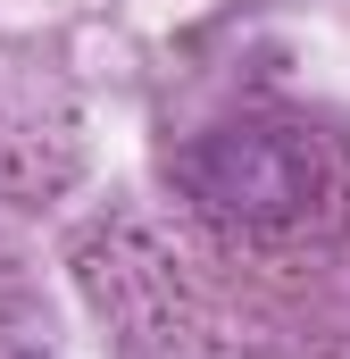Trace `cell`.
Returning <instances> with one entry per match:
<instances>
[{
    "label": "cell",
    "mask_w": 350,
    "mask_h": 359,
    "mask_svg": "<svg viewBox=\"0 0 350 359\" xmlns=\"http://www.w3.org/2000/svg\"><path fill=\"white\" fill-rule=\"evenodd\" d=\"M175 176L225 226H284V217H300L317 168H309L300 134H284V126H217L175 159Z\"/></svg>",
    "instance_id": "6da1fadb"
}]
</instances>
